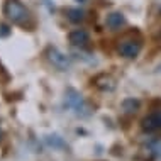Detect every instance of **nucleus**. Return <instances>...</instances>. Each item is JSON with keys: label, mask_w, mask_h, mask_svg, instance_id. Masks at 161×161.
Masks as SVG:
<instances>
[{"label": "nucleus", "mask_w": 161, "mask_h": 161, "mask_svg": "<svg viewBox=\"0 0 161 161\" xmlns=\"http://www.w3.org/2000/svg\"><path fill=\"white\" fill-rule=\"evenodd\" d=\"M105 24H107V27H110V29H114V31H117V29H120V27L125 24V19H124V15L120 14V12H112V14L107 15Z\"/></svg>", "instance_id": "6e6552de"}, {"label": "nucleus", "mask_w": 161, "mask_h": 161, "mask_svg": "<svg viewBox=\"0 0 161 161\" xmlns=\"http://www.w3.org/2000/svg\"><path fill=\"white\" fill-rule=\"evenodd\" d=\"M68 39H69V42H71L73 46H80V47L88 46V42H90V36H88V32L83 31V29H76V31L69 32Z\"/></svg>", "instance_id": "0eeeda50"}, {"label": "nucleus", "mask_w": 161, "mask_h": 161, "mask_svg": "<svg viewBox=\"0 0 161 161\" xmlns=\"http://www.w3.org/2000/svg\"><path fill=\"white\" fill-rule=\"evenodd\" d=\"M142 49V36L137 31H129L117 41V53L122 58L132 59Z\"/></svg>", "instance_id": "f257e3e1"}, {"label": "nucleus", "mask_w": 161, "mask_h": 161, "mask_svg": "<svg viewBox=\"0 0 161 161\" xmlns=\"http://www.w3.org/2000/svg\"><path fill=\"white\" fill-rule=\"evenodd\" d=\"M141 125L146 132H158V130H161V110L151 112L149 115H146L142 119Z\"/></svg>", "instance_id": "39448f33"}, {"label": "nucleus", "mask_w": 161, "mask_h": 161, "mask_svg": "<svg viewBox=\"0 0 161 161\" xmlns=\"http://www.w3.org/2000/svg\"><path fill=\"white\" fill-rule=\"evenodd\" d=\"M151 151L154 153V156H161V139H156V141H153L149 144Z\"/></svg>", "instance_id": "9b49d317"}, {"label": "nucleus", "mask_w": 161, "mask_h": 161, "mask_svg": "<svg viewBox=\"0 0 161 161\" xmlns=\"http://www.w3.org/2000/svg\"><path fill=\"white\" fill-rule=\"evenodd\" d=\"M64 105L78 117L92 115V110H90L88 103L85 102V98L81 97V93L76 92V90H73V88H68L66 93H64Z\"/></svg>", "instance_id": "7ed1b4c3"}, {"label": "nucleus", "mask_w": 161, "mask_h": 161, "mask_svg": "<svg viewBox=\"0 0 161 161\" xmlns=\"http://www.w3.org/2000/svg\"><path fill=\"white\" fill-rule=\"evenodd\" d=\"M92 83L102 92H112L115 88V78L107 75V73H100L92 80Z\"/></svg>", "instance_id": "423d86ee"}, {"label": "nucleus", "mask_w": 161, "mask_h": 161, "mask_svg": "<svg viewBox=\"0 0 161 161\" xmlns=\"http://www.w3.org/2000/svg\"><path fill=\"white\" fill-rule=\"evenodd\" d=\"M47 141H49V144H51V146L54 144V146H63V147H64V142H63V141H61V139H59L58 136H54V139H51V137H49Z\"/></svg>", "instance_id": "f8f14e48"}, {"label": "nucleus", "mask_w": 161, "mask_h": 161, "mask_svg": "<svg viewBox=\"0 0 161 161\" xmlns=\"http://www.w3.org/2000/svg\"><path fill=\"white\" fill-rule=\"evenodd\" d=\"M159 37H161V32H159Z\"/></svg>", "instance_id": "2eb2a0df"}, {"label": "nucleus", "mask_w": 161, "mask_h": 161, "mask_svg": "<svg viewBox=\"0 0 161 161\" xmlns=\"http://www.w3.org/2000/svg\"><path fill=\"white\" fill-rule=\"evenodd\" d=\"M3 14H5L14 24L22 25V27H27L29 22H31V12H29L19 0H7V2L3 3Z\"/></svg>", "instance_id": "f03ea898"}, {"label": "nucleus", "mask_w": 161, "mask_h": 161, "mask_svg": "<svg viewBox=\"0 0 161 161\" xmlns=\"http://www.w3.org/2000/svg\"><path fill=\"white\" fill-rule=\"evenodd\" d=\"M47 59H49L58 69H61V71H66V69L69 68V64H71L68 56L59 53V51L54 49V47H49V49H47Z\"/></svg>", "instance_id": "20e7f679"}, {"label": "nucleus", "mask_w": 161, "mask_h": 161, "mask_svg": "<svg viewBox=\"0 0 161 161\" xmlns=\"http://www.w3.org/2000/svg\"><path fill=\"white\" fill-rule=\"evenodd\" d=\"M0 29H2V31H0V36H7V34H8L7 25H0Z\"/></svg>", "instance_id": "ddd939ff"}, {"label": "nucleus", "mask_w": 161, "mask_h": 161, "mask_svg": "<svg viewBox=\"0 0 161 161\" xmlns=\"http://www.w3.org/2000/svg\"><path fill=\"white\" fill-rule=\"evenodd\" d=\"M76 2H85V0H76Z\"/></svg>", "instance_id": "4468645a"}, {"label": "nucleus", "mask_w": 161, "mask_h": 161, "mask_svg": "<svg viewBox=\"0 0 161 161\" xmlns=\"http://www.w3.org/2000/svg\"><path fill=\"white\" fill-rule=\"evenodd\" d=\"M66 15H68V19L71 20V22H81V20L85 19V12L81 10V8H68L66 10Z\"/></svg>", "instance_id": "9d476101"}, {"label": "nucleus", "mask_w": 161, "mask_h": 161, "mask_svg": "<svg viewBox=\"0 0 161 161\" xmlns=\"http://www.w3.org/2000/svg\"><path fill=\"white\" fill-rule=\"evenodd\" d=\"M122 108L125 114H136L137 108H139V100L136 98H125L122 102Z\"/></svg>", "instance_id": "1a4fd4ad"}]
</instances>
